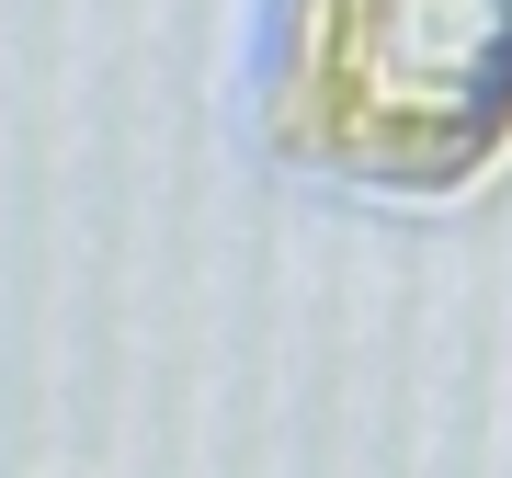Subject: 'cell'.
Segmentation results:
<instances>
[{
	"mask_svg": "<svg viewBox=\"0 0 512 478\" xmlns=\"http://www.w3.org/2000/svg\"><path fill=\"white\" fill-rule=\"evenodd\" d=\"M262 137L399 205L490 183L512 160V0H285Z\"/></svg>",
	"mask_w": 512,
	"mask_h": 478,
	"instance_id": "6da1fadb",
	"label": "cell"
}]
</instances>
